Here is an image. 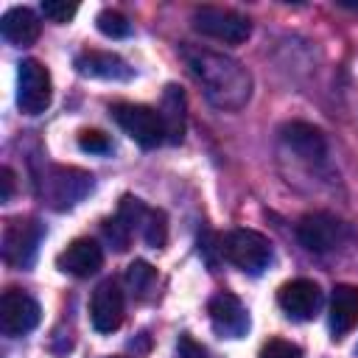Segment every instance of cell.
<instances>
[{"mask_svg":"<svg viewBox=\"0 0 358 358\" xmlns=\"http://www.w3.org/2000/svg\"><path fill=\"white\" fill-rule=\"evenodd\" d=\"M42 227L31 218H11L3 229V260L14 268H28L36 257Z\"/></svg>","mask_w":358,"mask_h":358,"instance_id":"cell-7","label":"cell"},{"mask_svg":"<svg viewBox=\"0 0 358 358\" xmlns=\"http://www.w3.org/2000/svg\"><path fill=\"white\" fill-rule=\"evenodd\" d=\"M50 98L53 84L48 67L36 59H22L17 73V106L25 115H42L50 106Z\"/></svg>","mask_w":358,"mask_h":358,"instance_id":"cell-5","label":"cell"},{"mask_svg":"<svg viewBox=\"0 0 358 358\" xmlns=\"http://www.w3.org/2000/svg\"><path fill=\"white\" fill-rule=\"evenodd\" d=\"M39 302L25 294V291H17V288H8L0 299V330L11 338L17 336H25L31 333L36 324H39Z\"/></svg>","mask_w":358,"mask_h":358,"instance_id":"cell-9","label":"cell"},{"mask_svg":"<svg viewBox=\"0 0 358 358\" xmlns=\"http://www.w3.org/2000/svg\"><path fill=\"white\" fill-rule=\"evenodd\" d=\"M95 25L103 36H112V39H123L131 34V22L120 14V11H112V8H103L98 17H95Z\"/></svg>","mask_w":358,"mask_h":358,"instance_id":"cell-19","label":"cell"},{"mask_svg":"<svg viewBox=\"0 0 358 358\" xmlns=\"http://www.w3.org/2000/svg\"><path fill=\"white\" fill-rule=\"evenodd\" d=\"M112 117L143 148H157L165 140V123L159 109H151L145 103H115Z\"/></svg>","mask_w":358,"mask_h":358,"instance_id":"cell-2","label":"cell"},{"mask_svg":"<svg viewBox=\"0 0 358 358\" xmlns=\"http://www.w3.org/2000/svg\"><path fill=\"white\" fill-rule=\"evenodd\" d=\"M0 31H3V36H6L8 42L25 48V45L36 42V36H39V20H36V14H34L31 8L14 6V8H8V11L3 14Z\"/></svg>","mask_w":358,"mask_h":358,"instance_id":"cell-17","label":"cell"},{"mask_svg":"<svg viewBox=\"0 0 358 358\" xmlns=\"http://www.w3.org/2000/svg\"><path fill=\"white\" fill-rule=\"evenodd\" d=\"M0 182H3L0 201H8V199H11V193H14V173H11V168H3V171H0Z\"/></svg>","mask_w":358,"mask_h":358,"instance_id":"cell-25","label":"cell"},{"mask_svg":"<svg viewBox=\"0 0 358 358\" xmlns=\"http://www.w3.org/2000/svg\"><path fill=\"white\" fill-rule=\"evenodd\" d=\"M358 324V288L336 285L330 296V330L333 338H344Z\"/></svg>","mask_w":358,"mask_h":358,"instance_id":"cell-16","label":"cell"},{"mask_svg":"<svg viewBox=\"0 0 358 358\" xmlns=\"http://www.w3.org/2000/svg\"><path fill=\"white\" fill-rule=\"evenodd\" d=\"M90 319H92V327L98 333H112V330L120 327V322H123V291L117 288L115 280H103L92 291Z\"/></svg>","mask_w":358,"mask_h":358,"instance_id":"cell-10","label":"cell"},{"mask_svg":"<svg viewBox=\"0 0 358 358\" xmlns=\"http://www.w3.org/2000/svg\"><path fill=\"white\" fill-rule=\"evenodd\" d=\"M154 280H157V274H154V268H151L145 260H134V263L129 266V271H126V282H129L140 296L151 291Z\"/></svg>","mask_w":358,"mask_h":358,"instance_id":"cell-20","label":"cell"},{"mask_svg":"<svg viewBox=\"0 0 358 358\" xmlns=\"http://www.w3.org/2000/svg\"><path fill=\"white\" fill-rule=\"evenodd\" d=\"M90 190H92V176L87 171H78V168H50L48 176H45V182H42L45 201L53 210L73 207Z\"/></svg>","mask_w":358,"mask_h":358,"instance_id":"cell-6","label":"cell"},{"mask_svg":"<svg viewBox=\"0 0 358 358\" xmlns=\"http://www.w3.org/2000/svg\"><path fill=\"white\" fill-rule=\"evenodd\" d=\"M282 134V143L288 148H294L302 159H322L324 151H327V143H324V134L310 126V123H302V120H291L280 129Z\"/></svg>","mask_w":358,"mask_h":358,"instance_id":"cell-15","label":"cell"},{"mask_svg":"<svg viewBox=\"0 0 358 358\" xmlns=\"http://www.w3.org/2000/svg\"><path fill=\"white\" fill-rule=\"evenodd\" d=\"M296 238L308 252L324 255L341 246V241L347 238V227L330 213H308L296 224Z\"/></svg>","mask_w":358,"mask_h":358,"instance_id":"cell-8","label":"cell"},{"mask_svg":"<svg viewBox=\"0 0 358 358\" xmlns=\"http://www.w3.org/2000/svg\"><path fill=\"white\" fill-rule=\"evenodd\" d=\"M207 310H210L213 330H215L218 336H227V338H241V336H246V330H249V313H246V308L241 305L238 296L221 291V294H215V296L210 299Z\"/></svg>","mask_w":358,"mask_h":358,"instance_id":"cell-11","label":"cell"},{"mask_svg":"<svg viewBox=\"0 0 358 358\" xmlns=\"http://www.w3.org/2000/svg\"><path fill=\"white\" fill-rule=\"evenodd\" d=\"M277 302L280 308L285 310V316L296 319V322H305V319H313L316 310H319V302H322V291L313 280H291L280 288L277 294Z\"/></svg>","mask_w":358,"mask_h":358,"instance_id":"cell-12","label":"cell"},{"mask_svg":"<svg viewBox=\"0 0 358 358\" xmlns=\"http://www.w3.org/2000/svg\"><path fill=\"white\" fill-rule=\"evenodd\" d=\"M260 358H302V350L285 338H268L260 347Z\"/></svg>","mask_w":358,"mask_h":358,"instance_id":"cell-22","label":"cell"},{"mask_svg":"<svg viewBox=\"0 0 358 358\" xmlns=\"http://www.w3.org/2000/svg\"><path fill=\"white\" fill-rule=\"evenodd\" d=\"M78 148H81V151H90V154H106V151L112 148V143H109V137H106L103 131L87 129V131L78 134Z\"/></svg>","mask_w":358,"mask_h":358,"instance_id":"cell-24","label":"cell"},{"mask_svg":"<svg viewBox=\"0 0 358 358\" xmlns=\"http://www.w3.org/2000/svg\"><path fill=\"white\" fill-rule=\"evenodd\" d=\"M224 257L246 274H260L271 263V243L255 229H232L221 243Z\"/></svg>","mask_w":358,"mask_h":358,"instance_id":"cell-3","label":"cell"},{"mask_svg":"<svg viewBox=\"0 0 358 358\" xmlns=\"http://www.w3.org/2000/svg\"><path fill=\"white\" fill-rule=\"evenodd\" d=\"M179 358H207L201 347H196L190 338H182V347H179Z\"/></svg>","mask_w":358,"mask_h":358,"instance_id":"cell-26","label":"cell"},{"mask_svg":"<svg viewBox=\"0 0 358 358\" xmlns=\"http://www.w3.org/2000/svg\"><path fill=\"white\" fill-rule=\"evenodd\" d=\"M103 235H106V241L117 249V252H123V249H129V241H131V229L126 227V221L120 218V215H115V218H109L106 224H103Z\"/></svg>","mask_w":358,"mask_h":358,"instance_id":"cell-21","label":"cell"},{"mask_svg":"<svg viewBox=\"0 0 358 358\" xmlns=\"http://www.w3.org/2000/svg\"><path fill=\"white\" fill-rule=\"evenodd\" d=\"M193 28L210 39L227 42V45H241L249 39L252 25L243 14L232 11V8H218V6H199L193 11Z\"/></svg>","mask_w":358,"mask_h":358,"instance_id":"cell-4","label":"cell"},{"mask_svg":"<svg viewBox=\"0 0 358 358\" xmlns=\"http://www.w3.org/2000/svg\"><path fill=\"white\" fill-rule=\"evenodd\" d=\"M76 70L87 78H103V81H129L134 70L117 56L106 50H84L76 56Z\"/></svg>","mask_w":358,"mask_h":358,"instance_id":"cell-13","label":"cell"},{"mask_svg":"<svg viewBox=\"0 0 358 358\" xmlns=\"http://www.w3.org/2000/svg\"><path fill=\"white\" fill-rule=\"evenodd\" d=\"M76 11H78V6L76 3H67V0H45L42 3V14L50 22H67V20L76 17Z\"/></svg>","mask_w":358,"mask_h":358,"instance_id":"cell-23","label":"cell"},{"mask_svg":"<svg viewBox=\"0 0 358 358\" xmlns=\"http://www.w3.org/2000/svg\"><path fill=\"white\" fill-rule=\"evenodd\" d=\"M182 59H185L190 76L196 78V84L201 87L204 98L213 106H218L224 112H235L249 101L252 76L238 59L210 50V48H201V45H185Z\"/></svg>","mask_w":358,"mask_h":358,"instance_id":"cell-1","label":"cell"},{"mask_svg":"<svg viewBox=\"0 0 358 358\" xmlns=\"http://www.w3.org/2000/svg\"><path fill=\"white\" fill-rule=\"evenodd\" d=\"M103 252L92 238H76L64 252H59L56 266L73 277H90L101 268Z\"/></svg>","mask_w":358,"mask_h":358,"instance_id":"cell-14","label":"cell"},{"mask_svg":"<svg viewBox=\"0 0 358 358\" xmlns=\"http://www.w3.org/2000/svg\"><path fill=\"white\" fill-rule=\"evenodd\" d=\"M112 358H123V355H112Z\"/></svg>","mask_w":358,"mask_h":358,"instance_id":"cell-27","label":"cell"},{"mask_svg":"<svg viewBox=\"0 0 358 358\" xmlns=\"http://www.w3.org/2000/svg\"><path fill=\"white\" fill-rule=\"evenodd\" d=\"M159 115H162V123H165V140L168 143H182V137H185V95H182L179 87H173V84L165 87Z\"/></svg>","mask_w":358,"mask_h":358,"instance_id":"cell-18","label":"cell"}]
</instances>
